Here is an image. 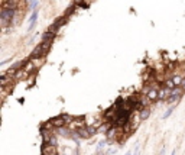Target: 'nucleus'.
Segmentation results:
<instances>
[{
	"instance_id": "nucleus-15",
	"label": "nucleus",
	"mask_w": 185,
	"mask_h": 155,
	"mask_svg": "<svg viewBox=\"0 0 185 155\" xmlns=\"http://www.w3.org/2000/svg\"><path fill=\"white\" fill-rule=\"evenodd\" d=\"M165 87H168V89H176V87H175V84H174V80H172V78H168V80H166V81H165Z\"/></svg>"
},
{
	"instance_id": "nucleus-3",
	"label": "nucleus",
	"mask_w": 185,
	"mask_h": 155,
	"mask_svg": "<svg viewBox=\"0 0 185 155\" xmlns=\"http://www.w3.org/2000/svg\"><path fill=\"white\" fill-rule=\"evenodd\" d=\"M49 45H51V42H45V41H42V44H39L35 49H33L32 52V57L33 58H38V57H42V54H45L46 51H48V48H49Z\"/></svg>"
},
{
	"instance_id": "nucleus-4",
	"label": "nucleus",
	"mask_w": 185,
	"mask_h": 155,
	"mask_svg": "<svg viewBox=\"0 0 185 155\" xmlns=\"http://www.w3.org/2000/svg\"><path fill=\"white\" fill-rule=\"evenodd\" d=\"M42 155H59L58 154V149H56V145L45 144L42 146Z\"/></svg>"
},
{
	"instance_id": "nucleus-10",
	"label": "nucleus",
	"mask_w": 185,
	"mask_h": 155,
	"mask_svg": "<svg viewBox=\"0 0 185 155\" xmlns=\"http://www.w3.org/2000/svg\"><path fill=\"white\" fill-rule=\"evenodd\" d=\"M77 135L78 136H81V138H90L91 135H90V132H88V128L86 126V128H81V129H78L77 131Z\"/></svg>"
},
{
	"instance_id": "nucleus-11",
	"label": "nucleus",
	"mask_w": 185,
	"mask_h": 155,
	"mask_svg": "<svg viewBox=\"0 0 185 155\" xmlns=\"http://www.w3.org/2000/svg\"><path fill=\"white\" fill-rule=\"evenodd\" d=\"M36 21H38V10H35L33 12V15L31 16V21H29V31H32L33 29V26H35V23H36Z\"/></svg>"
},
{
	"instance_id": "nucleus-16",
	"label": "nucleus",
	"mask_w": 185,
	"mask_h": 155,
	"mask_svg": "<svg viewBox=\"0 0 185 155\" xmlns=\"http://www.w3.org/2000/svg\"><path fill=\"white\" fill-rule=\"evenodd\" d=\"M174 107H175V106H172L171 109H168V110L165 112V115H163V119H166V118H169V116H171V113L174 112Z\"/></svg>"
},
{
	"instance_id": "nucleus-9",
	"label": "nucleus",
	"mask_w": 185,
	"mask_h": 155,
	"mask_svg": "<svg viewBox=\"0 0 185 155\" xmlns=\"http://www.w3.org/2000/svg\"><path fill=\"white\" fill-rule=\"evenodd\" d=\"M23 68H25V71H28V73L31 74V73H33V71L36 70V65L33 64V61L31 60V61H26V62H25V65H23Z\"/></svg>"
},
{
	"instance_id": "nucleus-6",
	"label": "nucleus",
	"mask_w": 185,
	"mask_h": 155,
	"mask_svg": "<svg viewBox=\"0 0 185 155\" xmlns=\"http://www.w3.org/2000/svg\"><path fill=\"white\" fill-rule=\"evenodd\" d=\"M172 94V89H168V87H162L159 89V93H158V100H168Z\"/></svg>"
},
{
	"instance_id": "nucleus-1",
	"label": "nucleus",
	"mask_w": 185,
	"mask_h": 155,
	"mask_svg": "<svg viewBox=\"0 0 185 155\" xmlns=\"http://www.w3.org/2000/svg\"><path fill=\"white\" fill-rule=\"evenodd\" d=\"M16 13V9H1V13H0V19H1V25L3 28H6L9 23H12V19Z\"/></svg>"
},
{
	"instance_id": "nucleus-17",
	"label": "nucleus",
	"mask_w": 185,
	"mask_h": 155,
	"mask_svg": "<svg viewBox=\"0 0 185 155\" xmlns=\"http://www.w3.org/2000/svg\"><path fill=\"white\" fill-rule=\"evenodd\" d=\"M181 89L185 90V78H184V81H182V84H181Z\"/></svg>"
},
{
	"instance_id": "nucleus-19",
	"label": "nucleus",
	"mask_w": 185,
	"mask_h": 155,
	"mask_svg": "<svg viewBox=\"0 0 185 155\" xmlns=\"http://www.w3.org/2000/svg\"><path fill=\"white\" fill-rule=\"evenodd\" d=\"M67 155H68V154H67Z\"/></svg>"
},
{
	"instance_id": "nucleus-18",
	"label": "nucleus",
	"mask_w": 185,
	"mask_h": 155,
	"mask_svg": "<svg viewBox=\"0 0 185 155\" xmlns=\"http://www.w3.org/2000/svg\"><path fill=\"white\" fill-rule=\"evenodd\" d=\"M171 155H176V152H175V151H174V152H172V154H171Z\"/></svg>"
},
{
	"instance_id": "nucleus-8",
	"label": "nucleus",
	"mask_w": 185,
	"mask_h": 155,
	"mask_svg": "<svg viewBox=\"0 0 185 155\" xmlns=\"http://www.w3.org/2000/svg\"><path fill=\"white\" fill-rule=\"evenodd\" d=\"M29 76V73L28 71H25V68H19L18 71H16V74L13 76L15 80H23V78H26Z\"/></svg>"
},
{
	"instance_id": "nucleus-14",
	"label": "nucleus",
	"mask_w": 185,
	"mask_h": 155,
	"mask_svg": "<svg viewBox=\"0 0 185 155\" xmlns=\"http://www.w3.org/2000/svg\"><path fill=\"white\" fill-rule=\"evenodd\" d=\"M54 38H55V33H52V32H45L44 33V41L45 42H52Z\"/></svg>"
},
{
	"instance_id": "nucleus-7",
	"label": "nucleus",
	"mask_w": 185,
	"mask_h": 155,
	"mask_svg": "<svg viewBox=\"0 0 185 155\" xmlns=\"http://www.w3.org/2000/svg\"><path fill=\"white\" fill-rule=\"evenodd\" d=\"M51 123H52V126H54L55 129H59V128H64L67 123L65 120L62 119V116H59V118H54V119H51Z\"/></svg>"
},
{
	"instance_id": "nucleus-13",
	"label": "nucleus",
	"mask_w": 185,
	"mask_h": 155,
	"mask_svg": "<svg viewBox=\"0 0 185 155\" xmlns=\"http://www.w3.org/2000/svg\"><path fill=\"white\" fill-rule=\"evenodd\" d=\"M139 113H140L142 120H145V119H148V116L151 115V109H149V107H145V109H142V110H139Z\"/></svg>"
},
{
	"instance_id": "nucleus-12",
	"label": "nucleus",
	"mask_w": 185,
	"mask_h": 155,
	"mask_svg": "<svg viewBox=\"0 0 185 155\" xmlns=\"http://www.w3.org/2000/svg\"><path fill=\"white\" fill-rule=\"evenodd\" d=\"M184 76H174L172 80H174V84L175 87H181V84H182V81H184Z\"/></svg>"
},
{
	"instance_id": "nucleus-2",
	"label": "nucleus",
	"mask_w": 185,
	"mask_h": 155,
	"mask_svg": "<svg viewBox=\"0 0 185 155\" xmlns=\"http://www.w3.org/2000/svg\"><path fill=\"white\" fill-rule=\"evenodd\" d=\"M68 126V131H78L81 128H86L87 123H86V119H81V118H74V120L67 125Z\"/></svg>"
},
{
	"instance_id": "nucleus-5",
	"label": "nucleus",
	"mask_w": 185,
	"mask_h": 155,
	"mask_svg": "<svg viewBox=\"0 0 185 155\" xmlns=\"http://www.w3.org/2000/svg\"><path fill=\"white\" fill-rule=\"evenodd\" d=\"M182 91H184V90L181 89V87H176V89H174V90H172V94H171V97L166 100V101H168V103H174V104H175L178 100L181 99V96H182L181 93H182Z\"/></svg>"
}]
</instances>
